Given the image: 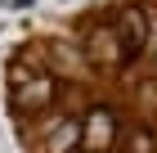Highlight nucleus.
Segmentation results:
<instances>
[{
  "label": "nucleus",
  "instance_id": "obj_1",
  "mask_svg": "<svg viewBox=\"0 0 157 153\" xmlns=\"http://www.w3.org/2000/svg\"><path fill=\"white\" fill-rule=\"evenodd\" d=\"M32 153H157V0H103L9 68Z\"/></svg>",
  "mask_w": 157,
  "mask_h": 153
}]
</instances>
